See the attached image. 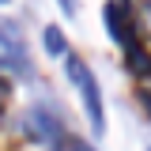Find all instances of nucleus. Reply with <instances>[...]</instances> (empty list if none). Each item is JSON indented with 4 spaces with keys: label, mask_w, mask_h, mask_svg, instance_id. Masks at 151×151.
I'll use <instances>...</instances> for the list:
<instances>
[{
    "label": "nucleus",
    "mask_w": 151,
    "mask_h": 151,
    "mask_svg": "<svg viewBox=\"0 0 151 151\" xmlns=\"http://www.w3.org/2000/svg\"><path fill=\"white\" fill-rule=\"evenodd\" d=\"M0 113H4V94H0Z\"/></svg>",
    "instance_id": "7"
},
{
    "label": "nucleus",
    "mask_w": 151,
    "mask_h": 151,
    "mask_svg": "<svg viewBox=\"0 0 151 151\" xmlns=\"http://www.w3.org/2000/svg\"><path fill=\"white\" fill-rule=\"evenodd\" d=\"M23 129H27V136H34L38 144H57V140H60V121H57L45 106H30Z\"/></svg>",
    "instance_id": "2"
},
{
    "label": "nucleus",
    "mask_w": 151,
    "mask_h": 151,
    "mask_svg": "<svg viewBox=\"0 0 151 151\" xmlns=\"http://www.w3.org/2000/svg\"><path fill=\"white\" fill-rule=\"evenodd\" d=\"M64 72H68V79L76 83V91H79L83 106H87L91 132H94V136H102V132H106V110H102V94H98V83H94L91 68H87L79 57H68V60H64Z\"/></svg>",
    "instance_id": "1"
},
{
    "label": "nucleus",
    "mask_w": 151,
    "mask_h": 151,
    "mask_svg": "<svg viewBox=\"0 0 151 151\" xmlns=\"http://www.w3.org/2000/svg\"><path fill=\"white\" fill-rule=\"evenodd\" d=\"M144 19H147V27H151V4H147V12H144Z\"/></svg>",
    "instance_id": "6"
},
{
    "label": "nucleus",
    "mask_w": 151,
    "mask_h": 151,
    "mask_svg": "<svg viewBox=\"0 0 151 151\" xmlns=\"http://www.w3.org/2000/svg\"><path fill=\"white\" fill-rule=\"evenodd\" d=\"M102 19H106L110 34L117 38V42H125V19H121V8H117V4H106V12H102Z\"/></svg>",
    "instance_id": "3"
},
{
    "label": "nucleus",
    "mask_w": 151,
    "mask_h": 151,
    "mask_svg": "<svg viewBox=\"0 0 151 151\" xmlns=\"http://www.w3.org/2000/svg\"><path fill=\"white\" fill-rule=\"evenodd\" d=\"M0 4H8V0H0Z\"/></svg>",
    "instance_id": "8"
},
{
    "label": "nucleus",
    "mask_w": 151,
    "mask_h": 151,
    "mask_svg": "<svg viewBox=\"0 0 151 151\" xmlns=\"http://www.w3.org/2000/svg\"><path fill=\"white\" fill-rule=\"evenodd\" d=\"M57 4H60V12H64V15H72V12H76V4H72V0H57Z\"/></svg>",
    "instance_id": "5"
},
{
    "label": "nucleus",
    "mask_w": 151,
    "mask_h": 151,
    "mask_svg": "<svg viewBox=\"0 0 151 151\" xmlns=\"http://www.w3.org/2000/svg\"><path fill=\"white\" fill-rule=\"evenodd\" d=\"M42 42H45V49H49L53 57H64V34H60V27H45Z\"/></svg>",
    "instance_id": "4"
}]
</instances>
